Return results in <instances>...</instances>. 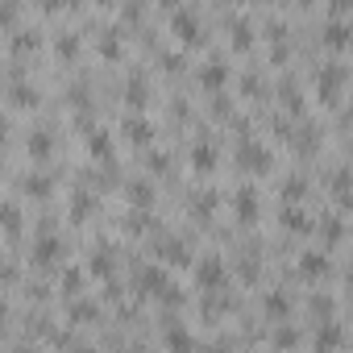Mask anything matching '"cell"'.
Masks as SVG:
<instances>
[{
  "mask_svg": "<svg viewBox=\"0 0 353 353\" xmlns=\"http://www.w3.org/2000/svg\"><path fill=\"white\" fill-rule=\"evenodd\" d=\"M341 345V328H324V336H320V349H336Z\"/></svg>",
  "mask_w": 353,
  "mask_h": 353,
  "instance_id": "cell-3",
  "label": "cell"
},
{
  "mask_svg": "<svg viewBox=\"0 0 353 353\" xmlns=\"http://www.w3.org/2000/svg\"><path fill=\"white\" fill-rule=\"evenodd\" d=\"M196 162H200V170H212V150L200 145V150H196Z\"/></svg>",
  "mask_w": 353,
  "mask_h": 353,
  "instance_id": "cell-5",
  "label": "cell"
},
{
  "mask_svg": "<svg viewBox=\"0 0 353 353\" xmlns=\"http://www.w3.org/2000/svg\"><path fill=\"white\" fill-rule=\"evenodd\" d=\"M30 150H34V154H38V158H42V154H46V150H50V141H46V137H42V133H34V137H30Z\"/></svg>",
  "mask_w": 353,
  "mask_h": 353,
  "instance_id": "cell-4",
  "label": "cell"
},
{
  "mask_svg": "<svg viewBox=\"0 0 353 353\" xmlns=\"http://www.w3.org/2000/svg\"><path fill=\"white\" fill-rule=\"evenodd\" d=\"M129 129H133V133H129V137H137V141H145V137H150V125H145V121H133V125H129Z\"/></svg>",
  "mask_w": 353,
  "mask_h": 353,
  "instance_id": "cell-7",
  "label": "cell"
},
{
  "mask_svg": "<svg viewBox=\"0 0 353 353\" xmlns=\"http://www.w3.org/2000/svg\"><path fill=\"white\" fill-rule=\"evenodd\" d=\"M174 30H179L183 42H196V38H200V21H196V13H183V9H179V13H174Z\"/></svg>",
  "mask_w": 353,
  "mask_h": 353,
  "instance_id": "cell-1",
  "label": "cell"
},
{
  "mask_svg": "<svg viewBox=\"0 0 353 353\" xmlns=\"http://www.w3.org/2000/svg\"><path fill=\"white\" fill-rule=\"evenodd\" d=\"M328 42L341 46V42H345V26H328Z\"/></svg>",
  "mask_w": 353,
  "mask_h": 353,
  "instance_id": "cell-8",
  "label": "cell"
},
{
  "mask_svg": "<svg viewBox=\"0 0 353 353\" xmlns=\"http://www.w3.org/2000/svg\"><path fill=\"white\" fill-rule=\"evenodd\" d=\"M241 162H245L250 170H266V162H270V154H266L262 145H250V141H245V145H241Z\"/></svg>",
  "mask_w": 353,
  "mask_h": 353,
  "instance_id": "cell-2",
  "label": "cell"
},
{
  "mask_svg": "<svg viewBox=\"0 0 353 353\" xmlns=\"http://www.w3.org/2000/svg\"><path fill=\"white\" fill-rule=\"evenodd\" d=\"M324 266H328V262H324V258H316V254H312V258H303V274H316V270H324Z\"/></svg>",
  "mask_w": 353,
  "mask_h": 353,
  "instance_id": "cell-6",
  "label": "cell"
}]
</instances>
